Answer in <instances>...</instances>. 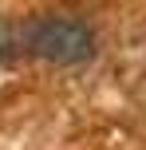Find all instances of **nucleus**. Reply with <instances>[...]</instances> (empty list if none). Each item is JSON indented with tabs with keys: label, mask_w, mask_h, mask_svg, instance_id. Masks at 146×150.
I'll return each instance as SVG.
<instances>
[{
	"label": "nucleus",
	"mask_w": 146,
	"mask_h": 150,
	"mask_svg": "<svg viewBox=\"0 0 146 150\" xmlns=\"http://www.w3.org/2000/svg\"><path fill=\"white\" fill-rule=\"evenodd\" d=\"M28 47L47 63H79L95 52V36L75 16H44L28 28Z\"/></svg>",
	"instance_id": "nucleus-1"
}]
</instances>
